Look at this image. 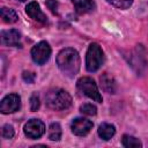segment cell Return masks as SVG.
I'll return each mask as SVG.
<instances>
[{"label": "cell", "mask_w": 148, "mask_h": 148, "mask_svg": "<svg viewBox=\"0 0 148 148\" xmlns=\"http://www.w3.org/2000/svg\"><path fill=\"white\" fill-rule=\"evenodd\" d=\"M76 87L87 97L91 98L92 101H95L97 103H102L103 98H102V96H101V94L98 91L97 84L95 83V81L91 77H89V76L80 77L77 80V82H76Z\"/></svg>", "instance_id": "cell-4"}, {"label": "cell", "mask_w": 148, "mask_h": 148, "mask_svg": "<svg viewBox=\"0 0 148 148\" xmlns=\"http://www.w3.org/2000/svg\"><path fill=\"white\" fill-rule=\"evenodd\" d=\"M80 111L86 116H95L97 113V108L91 103H84L80 106Z\"/></svg>", "instance_id": "cell-17"}, {"label": "cell", "mask_w": 148, "mask_h": 148, "mask_svg": "<svg viewBox=\"0 0 148 148\" xmlns=\"http://www.w3.org/2000/svg\"><path fill=\"white\" fill-rule=\"evenodd\" d=\"M46 6L47 8L53 13V14H58V1L57 0H46Z\"/></svg>", "instance_id": "cell-22"}, {"label": "cell", "mask_w": 148, "mask_h": 148, "mask_svg": "<svg viewBox=\"0 0 148 148\" xmlns=\"http://www.w3.org/2000/svg\"><path fill=\"white\" fill-rule=\"evenodd\" d=\"M92 126V121L87 118H75L71 124V130L75 135L84 136L91 131Z\"/></svg>", "instance_id": "cell-8"}, {"label": "cell", "mask_w": 148, "mask_h": 148, "mask_svg": "<svg viewBox=\"0 0 148 148\" xmlns=\"http://www.w3.org/2000/svg\"><path fill=\"white\" fill-rule=\"evenodd\" d=\"M97 132H98V135H99L101 139L108 141V140H110L116 134V127L113 125H111V124L103 123V124L99 125Z\"/></svg>", "instance_id": "cell-13"}, {"label": "cell", "mask_w": 148, "mask_h": 148, "mask_svg": "<svg viewBox=\"0 0 148 148\" xmlns=\"http://www.w3.org/2000/svg\"><path fill=\"white\" fill-rule=\"evenodd\" d=\"M61 138V127L58 123H52L49 127V139L52 141H59Z\"/></svg>", "instance_id": "cell-16"}, {"label": "cell", "mask_w": 148, "mask_h": 148, "mask_svg": "<svg viewBox=\"0 0 148 148\" xmlns=\"http://www.w3.org/2000/svg\"><path fill=\"white\" fill-rule=\"evenodd\" d=\"M104 62V53L97 43H91L86 54V68L88 72H96Z\"/></svg>", "instance_id": "cell-3"}, {"label": "cell", "mask_w": 148, "mask_h": 148, "mask_svg": "<svg viewBox=\"0 0 148 148\" xmlns=\"http://www.w3.org/2000/svg\"><path fill=\"white\" fill-rule=\"evenodd\" d=\"M121 142H123V146L126 148H140V147H142V143L139 139H136L132 135H128V134L123 135Z\"/></svg>", "instance_id": "cell-15"}, {"label": "cell", "mask_w": 148, "mask_h": 148, "mask_svg": "<svg viewBox=\"0 0 148 148\" xmlns=\"http://www.w3.org/2000/svg\"><path fill=\"white\" fill-rule=\"evenodd\" d=\"M1 134H2V138L5 139H12L14 136V127L9 124L3 125L1 130Z\"/></svg>", "instance_id": "cell-19"}, {"label": "cell", "mask_w": 148, "mask_h": 148, "mask_svg": "<svg viewBox=\"0 0 148 148\" xmlns=\"http://www.w3.org/2000/svg\"><path fill=\"white\" fill-rule=\"evenodd\" d=\"M1 14V18L3 20V22L6 23H15L18 20V15L17 13L12 9V8H7V7H2L0 10Z\"/></svg>", "instance_id": "cell-14"}, {"label": "cell", "mask_w": 148, "mask_h": 148, "mask_svg": "<svg viewBox=\"0 0 148 148\" xmlns=\"http://www.w3.org/2000/svg\"><path fill=\"white\" fill-rule=\"evenodd\" d=\"M99 81H101V87L103 88V90H105L109 94H114L117 91V83L113 79V76H111L109 73H104L99 76Z\"/></svg>", "instance_id": "cell-11"}, {"label": "cell", "mask_w": 148, "mask_h": 148, "mask_svg": "<svg viewBox=\"0 0 148 148\" xmlns=\"http://www.w3.org/2000/svg\"><path fill=\"white\" fill-rule=\"evenodd\" d=\"M112 6L120 8V9H127L132 6L133 0H108Z\"/></svg>", "instance_id": "cell-18"}, {"label": "cell", "mask_w": 148, "mask_h": 148, "mask_svg": "<svg viewBox=\"0 0 148 148\" xmlns=\"http://www.w3.org/2000/svg\"><path fill=\"white\" fill-rule=\"evenodd\" d=\"M45 102H46V105L49 108L57 110V111H60V110H66L71 106L72 97L66 90L57 88V89L50 90L46 94Z\"/></svg>", "instance_id": "cell-2"}, {"label": "cell", "mask_w": 148, "mask_h": 148, "mask_svg": "<svg viewBox=\"0 0 148 148\" xmlns=\"http://www.w3.org/2000/svg\"><path fill=\"white\" fill-rule=\"evenodd\" d=\"M39 105H40L39 96H38L37 92H34L30 96V109H31V111H37L39 109Z\"/></svg>", "instance_id": "cell-20"}, {"label": "cell", "mask_w": 148, "mask_h": 148, "mask_svg": "<svg viewBox=\"0 0 148 148\" xmlns=\"http://www.w3.org/2000/svg\"><path fill=\"white\" fill-rule=\"evenodd\" d=\"M22 77H23V80H24L25 82H28V83H34L36 75H35V73H32V72L24 71V72L22 73Z\"/></svg>", "instance_id": "cell-21"}, {"label": "cell", "mask_w": 148, "mask_h": 148, "mask_svg": "<svg viewBox=\"0 0 148 148\" xmlns=\"http://www.w3.org/2000/svg\"><path fill=\"white\" fill-rule=\"evenodd\" d=\"M21 108V97L17 94H9L5 96L0 103V111L3 114L18 111Z\"/></svg>", "instance_id": "cell-6"}, {"label": "cell", "mask_w": 148, "mask_h": 148, "mask_svg": "<svg viewBox=\"0 0 148 148\" xmlns=\"http://www.w3.org/2000/svg\"><path fill=\"white\" fill-rule=\"evenodd\" d=\"M25 13L35 21L37 22H40V23H46L47 22V18L45 16V14L42 12L39 5L36 2V1H31L25 7Z\"/></svg>", "instance_id": "cell-10"}, {"label": "cell", "mask_w": 148, "mask_h": 148, "mask_svg": "<svg viewBox=\"0 0 148 148\" xmlns=\"http://www.w3.org/2000/svg\"><path fill=\"white\" fill-rule=\"evenodd\" d=\"M18 1H25V0H18Z\"/></svg>", "instance_id": "cell-23"}, {"label": "cell", "mask_w": 148, "mask_h": 148, "mask_svg": "<svg viewBox=\"0 0 148 148\" xmlns=\"http://www.w3.org/2000/svg\"><path fill=\"white\" fill-rule=\"evenodd\" d=\"M72 2L74 5L76 13H79V14L90 13L96 7L94 0H72Z\"/></svg>", "instance_id": "cell-12"}, {"label": "cell", "mask_w": 148, "mask_h": 148, "mask_svg": "<svg viewBox=\"0 0 148 148\" xmlns=\"http://www.w3.org/2000/svg\"><path fill=\"white\" fill-rule=\"evenodd\" d=\"M21 35L16 29L5 30L1 32V43L7 46H20Z\"/></svg>", "instance_id": "cell-9"}, {"label": "cell", "mask_w": 148, "mask_h": 148, "mask_svg": "<svg viewBox=\"0 0 148 148\" xmlns=\"http://www.w3.org/2000/svg\"><path fill=\"white\" fill-rule=\"evenodd\" d=\"M57 65L66 76L74 77L79 73L81 65L79 52L72 47L61 50L57 56Z\"/></svg>", "instance_id": "cell-1"}, {"label": "cell", "mask_w": 148, "mask_h": 148, "mask_svg": "<svg viewBox=\"0 0 148 148\" xmlns=\"http://www.w3.org/2000/svg\"><path fill=\"white\" fill-rule=\"evenodd\" d=\"M24 134L30 139H38L45 133V125L39 119H30L24 125Z\"/></svg>", "instance_id": "cell-7"}, {"label": "cell", "mask_w": 148, "mask_h": 148, "mask_svg": "<svg viewBox=\"0 0 148 148\" xmlns=\"http://www.w3.org/2000/svg\"><path fill=\"white\" fill-rule=\"evenodd\" d=\"M51 56V47L49 43L42 40L31 49V58L38 65H44Z\"/></svg>", "instance_id": "cell-5"}]
</instances>
